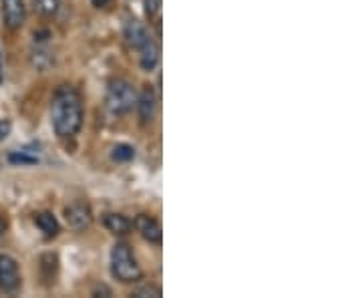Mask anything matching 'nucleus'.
<instances>
[{
    "label": "nucleus",
    "instance_id": "7ed1b4c3",
    "mask_svg": "<svg viewBox=\"0 0 362 298\" xmlns=\"http://www.w3.org/2000/svg\"><path fill=\"white\" fill-rule=\"evenodd\" d=\"M107 109L115 115H125L137 103V91L127 79H111L107 85Z\"/></svg>",
    "mask_w": 362,
    "mask_h": 298
},
{
    "label": "nucleus",
    "instance_id": "5701e85b",
    "mask_svg": "<svg viewBox=\"0 0 362 298\" xmlns=\"http://www.w3.org/2000/svg\"><path fill=\"white\" fill-rule=\"evenodd\" d=\"M4 81V67H2V55H0V83Z\"/></svg>",
    "mask_w": 362,
    "mask_h": 298
},
{
    "label": "nucleus",
    "instance_id": "4468645a",
    "mask_svg": "<svg viewBox=\"0 0 362 298\" xmlns=\"http://www.w3.org/2000/svg\"><path fill=\"white\" fill-rule=\"evenodd\" d=\"M111 157H113L115 161H131V159L135 157V149L131 148V146H127V143H119V146L113 148Z\"/></svg>",
    "mask_w": 362,
    "mask_h": 298
},
{
    "label": "nucleus",
    "instance_id": "aec40b11",
    "mask_svg": "<svg viewBox=\"0 0 362 298\" xmlns=\"http://www.w3.org/2000/svg\"><path fill=\"white\" fill-rule=\"evenodd\" d=\"M93 297H111V288H107L105 284H99V286H95Z\"/></svg>",
    "mask_w": 362,
    "mask_h": 298
},
{
    "label": "nucleus",
    "instance_id": "0eeeda50",
    "mask_svg": "<svg viewBox=\"0 0 362 298\" xmlns=\"http://www.w3.org/2000/svg\"><path fill=\"white\" fill-rule=\"evenodd\" d=\"M26 17L24 0H2V21L8 28H21Z\"/></svg>",
    "mask_w": 362,
    "mask_h": 298
},
{
    "label": "nucleus",
    "instance_id": "6ab92c4d",
    "mask_svg": "<svg viewBox=\"0 0 362 298\" xmlns=\"http://www.w3.org/2000/svg\"><path fill=\"white\" fill-rule=\"evenodd\" d=\"M10 129H12L10 119H0V141H4L10 135Z\"/></svg>",
    "mask_w": 362,
    "mask_h": 298
},
{
    "label": "nucleus",
    "instance_id": "dca6fc26",
    "mask_svg": "<svg viewBox=\"0 0 362 298\" xmlns=\"http://www.w3.org/2000/svg\"><path fill=\"white\" fill-rule=\"evenodd\" d=\"M8 161L10 164H17V166H35V164H39V157L28 155L26 151H12L8 155Z\"/></svg>",
    "mask_w": 362,
    "mask_h": 298
},
{
    "label": "nucleus",
    "instance_id": "20e7f679",
    "mask_svg": "<svg viewBox=\"0 0 362 298\" xmlns=\"http://www.w3.org/2000/svg\"><path fill=\"white\" fill-rule=\"evenodd\" d=\"M21 288L19 264L12 256L0 254V292H17Z\"/></svg>",
    "mask_w": 362,
    "mask_h": 298
},
{
    "label": "nucleus",
    "instance_id": "412c9836",
    "mask_svg": "<svg viewBox=\"0 0 362 298\" xmlns=\"http://www.w3.org/2000/svg\"><path fill=\"white\" fill-rule=\"evenodd\" d=\"M48 39V30H43V33H35V43H44Z\"/></svg>",
    "mask_w": 362,
    "mask_h": 298
},
{
    "label": "nucleus",
    "instance_id": "4be33fe9",
    "mask_svg": "<svg viewBox=\"0 0 362 298\" xmlns=\"http://www.w3.org/2000/svg\"><path fill=\"white\" fill-rule=\"evenodd\" d=\"M91 2H93V6H97V8H105V6H109L111 0H91Z\"/></svg>",
    "mask_w": 362,
    "mask_h": 298
},
{
    "label": "nucleus",
    "instance_id": "2eb2a0df",
    "mask_svg": "<svg viewBox=\"0 0 362 298\" xmlns=\"http://www.w3.org/2000/svg\"><path fill=\"white\" fill-rule=\"evenodd\" d=\"M30 61L33 64L37 67V69H46L48 64L53 63V55L46 51V49H37V51H33V55H30Z\"/></svg>",
    "mask_w": 362,
    "mask_h": 298
},
{
    "label": "nucleus",
    "instance_id": "ddd939ff",
    "mask_svg": "<svg viewBox=\"0 0 362 298\" xmlns=\"http://www.w3.org/2000/svg\"><path fill=\"white\" fill-rule=\"evenodd\" d=\"M61 2L59 0H35V10L43 17H53L59 12Z\"/></svg>",
    "mask_w": 362,
    "mask_h": 298
},
{
    "label": "nucleus",
    "instance_id": "b1692460",
    "mask_svg": "<svg viewBox=\"0 0 362 298\" xmlns=\"http://www.w3.org/2000/svg\"><path fill=\"white\" fill-rule=\"evenodd\" d=\"M2 232H4V220L0 218V236H2Z\"/></svg>",
    "mask_w": 362,
    "mask_h": 298
},
{
    "label": "nucleus",
    "instance_id": "f03ea898",
    "mask_svg": "<svg viewBox=\"0 0 362 298\" xmlns=\"http://www.w3.org/2000/svg\"><path fill=\"white\" fill-rule=\"evenodd\" d=\"M111 274L121 282H137L143 272L125 242H119L111 250Z\"/></svg>",
    "mask_w": 362,
    "mask_h": 298
},
{
    "label": "nucleus",
    "instance_id": "39448f33",
    "mask_svg": "<svg viewBox=\"0 0 362 298\" xmlns=\"http://www.w3.org/2000/svg\"><path fill=\"white\" fill-rule=\"evenodd\" d=\"M64 220H66L71 230L83 232L93 224V212H91V208L87 204L77 202V204H71V206L64 208Z\"/></svg>",
    "mask_w": 362,
    "mask_h": 298
},
{
    "label": "nucleus",
    "instance_id": "9b49d317",
    "mask_svg": "<svg viewBox=\"0 0 362 298\" xmlns=\"http://www.w3.org/2000/svg\"><path fill=\"white\" fill-rule=\"evenodd\" d=\"M105 228L111 232V234H127L129 230H131V222H129L125 216H121V213H107L105 216Z\"/></svg>",
    "mask_w": 362,
    "mask_h": 298
},
{
    "label": "nucleus",
    "instance_id": "f8f14e48",
    "mask_svg": "<svg viewBox=\"0 0 362 298\" xmlns=\"http://www.w3.org/2000/svg\"><path fill=\"white\" fill-rule=\"evenodd\" d=\"M35 224L41 228L44 238H55L59 234V222L51 212H41L35 216Z\"/></svg>",
    "mask_w": 362,
    "mask_h": 298
},
{
    "label": "nucleus",
    "instance_id": "f3484780",
    "mask_svg": "<svg viewBox=\"0 0 362 298\" xmlns=\"http://www.w3.org/2000/svg\"><path fill=\"white\" fill-rule=\"evenodd\" d=\"M131 297L135 298H161V288L159 286H141L137 290H133Z\"/></svg>",
    "mask_w": 362,
    "mask_h": 298
},
{
    "label": "nucleus",
    "instance_id": "f257e3e1",
    "mask_svg": "<svg viewBox=\"0 0 362 298\" xmlns=\"http://www.w3.org/2000/svg\"><path fill=\"white\" fill-rule=\"evenodd\" d=\"M51 121L59 137H75L83 125L81 95L73 87H59L51 101Z\"/></svg>",
    "mask_w": 362,
    "mask_h": 298
},
{
    "label": "nucleus",
    "instance_id": "1a4fd4ad",
    "mask_svg": "<svg viewBox=\"0 0 362 298\" xmlns=\"http://www.w3.org/2000/svg\"><path fill=\"white\" fill-rule=\"evenodd\" d=\"M123 37H125V41H127L131 49H141L143 44L150 41L147 28L139 21H127L125 30H123Z\"/></svg>",
    "mask_w": 362,
    "mask_h": 298
},
{
    "label": "nucleus",
    "instance_id": "423d86ee",
    "mask_svg": "<svg viewBox=\"0 0 362 298\" xmlns=\"http://www.w3.org/2000/svg\"><path fill=\"white\" fill-rule=\"evenodd\" d=\"M135 230L141 234V238H145L150 244H161L163 240V232H161V226L155 218H151L147 213H139L133 222Z\"/></svg>",
    "mask_w": 362,
    "mask_h": 298
},
{
    "label": "nucleus",
    "instance_id": "a211bd4d",
    "mask_svg": "<svg viewBox=\"0 0 362 298\" xmlns=\"http://www.w3.org/2000/svg\"><path fill=\"white\" fill-rule=\"evenodd\" d=\"M159 8H161V0H145V12L150 19L159 12Z\"/></svg>",
    "mask_w": 362,
    "mask_h": 298
},
{
    "label": "nucleus",
    "instance_id": "9d476101",
    "mask_svg": "<svg viewBox=\"0 0 362 298\" xmlns=\"http://www.w3.org/2000/svg\"><path fill=\"white\" fill-rule=\"evenodd\" d=\"M141 67L145 69V71H153L155 67H157V63H159V44L155 43L153 39L150 37V41L143 44L141 49Z\"/></svg>",
    "mask_w": 362,
    "mask_h": 298
},
{
    "label": "nucleus",
    "instance_id": "6e6552de",
    "mask_svg": "<svg viewBox=\"0 0 362 298\" xmlns=\"http://www.w3.org/2000/svg\"><path fill=\"white\" fill-rule=\"evenodd\" d=\"M135 105L139 109V119H141V123H151V119H153V115H155V105H157L153 87L145 85L141 89V93H139Z\"/></svg>",
    "mask_w": 362,
    "mask_h": 298
}]
</instances>
